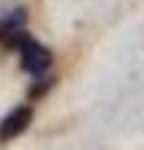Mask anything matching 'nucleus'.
Instances as JSON below:
<instances>
[{"label":"nucleus","mask_w":144,"mask_h":150,"mask_svg":"<svg viewBox=\"0 0 144 150\" xmlns=\"http://www.w3.org/2000/svg\"><path fill=\"white\" fill-rule=\"evenodd\" d=\"M11 47L19 49V63H22L25 71L33 74V76H44V71L52 66V52L44 47L41 41H35L33 36H27L25 30L11 41Z\"/></svg>","instance_id":"obj_1"},{"label":"nucleus","mask_w":144,"mask_h":150,"mask_svg":"<svg viewBox=\"0 0 144 150\" xmlns=\"http://www.w3.org/2000/svg\"><path fill=\"white\" fill-rule=\"evenodd\" d=\"M30 120H33V109L27 107V104L14 107L3 120H0V142H11V139H16L19 134H25L27 126H30Z\"/></svg>","instance_id":"obj_2"},{"label":"nucleus","mask_w":144,"mask_h":150,"mask_svg":"<svg viewBox=\"0 0 144 150\" xmlns=\"http://www.w3.org/2000/svg\"><path fill=\"white\" fill-rule=\"evenodd\" d=\"M25 22H27V14H25V8H16V11H8L3 19H0V41L8 44L11 47V41L22 33Z\"/></svg>","instance_id":"obj_3"}]
</instances>
